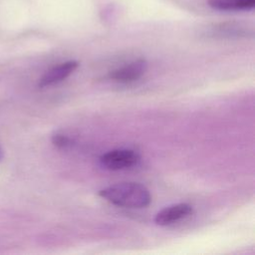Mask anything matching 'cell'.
Returning <instances> with one entry per match:
<instances>
[{"label":"cell","instance_id":"obj_1","mask_svg":"<svg viewBox=\"0 0 255 255\" xmlns=\"http://www.w3.org/2000/svg\"><path fill=\"white\" fill-rule=\"evenodd\" d=\"M99 195L107 201L127 208H143L149 205V190L138 182H119L99 191Z\"/></svg>","mask_w":255,"mask_h":255},{"label":"cell","instance_id":"obj_2","mask_svg":"<svg viewBox=\"0 0 255 255\" xmlns=\"http://www.w3.org/2000/svg\"><path fill=\"white\" fill-rule=\"evenodd\" d=\"M139 154L135 150L121 148L113 149L102 154L100 162L107 169L120 170L135 165L139 161Z\"/></svg>","mask_w":255,"mask_h":255},{"label":"cell","instance_id":"obj_3","mask_svg":"<svg viewBox=\"0 0 255 255\" xmlns=\"http://www.w3.org/2000/svg\"><path fill=\"white\" fill-rule=\"evenodd\" d=\"M146 69V61L143 59H139L112 71L109 77L111 80L116 82L130 83L138 80L145 73Z\"/></svg>","mask_w":255,"mask_h":255},{"label":"cell","instance_id":"obj_4","mask_svg":"<svg viewBox=\"0 0 255 255\" xmlns=\"http://www.w3.org/2000/svg\"><path fill=\"white\" fill-rule=\"evenodd\" d=\"M192 210V206L188 203L173 204L158 211L154 217V222L160 226H167L189 216Z\"/></svg>","mask_w":255,"mask_h":255},{"label":"cell","instance_id":"obj_5","mask_svg":"<svg viewBox=\"0 0 255 255\" xmlns=\"http://www.w3.org/2000/svg\"><path fill=\"white\" fill-rule=\"evenodd\" d=\"M79 66L77 61H68L58 66L53 67L47 71L39 80L38 86L40 88H46L55 84H58L68 78Z\"/></svg>","mask_w":255,"mask_h":255},{"label":"cell","instance_id":"obj_6","mask_svg":"<svg viewBox=\"0 0 255 255\" xmlns=\"http://www.w3.org/2000/svg\"><path fill=\"white\" fill-rule=\"evenodd\" d=\"M208 5L219 11H241L253 9L255 0H208Z\"/></svg>","mask_w":255,"mask_h":255},{"label":"cell","instance_id":"obj_7","mask_svg":"<svg viewBox=\"0 0 255 255\" xmlns=\"http://www.w3.org/2000/svg\"><path fill=\"white\" fill-rule=\"evenodd\" d=\"M52 142L55 146H57L58 148H62V149L67 148L72 144L71 138L63 133H55L52 136Z\"/></svg>","mask_w":255,"mask_h":255},{"label":"cell","instance_id":"obj_8","mask_svg":"<svg viewBox=\"0 0 255 255\" xmlns=\"http://www.w3.org/2000/svg\"><path fill=\"white\" fill-rule=\"evenodd\" d=\"M2 154H3V153H2V149L0 148V159L2 158Z\"/></svg>","mask_w":255,"mask_h":255}]
</instances>
